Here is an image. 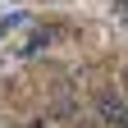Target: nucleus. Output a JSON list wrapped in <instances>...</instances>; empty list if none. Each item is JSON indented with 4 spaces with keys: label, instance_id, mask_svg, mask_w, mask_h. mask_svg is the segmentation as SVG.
Here are the masks:
<instances>
[{
    "label": "nucleus",
    "instance_id": "4",
    "mask_svg": "<svg viewBox=\"0 0 128 128\" xmlns=\"http://www.w3.org/2000/svg\"><path fill=\"white\" fill-rule=\"evenodd\" d=\"M0 32H5V28H0Z\"/></svg>",
    "mask_w": 128,
    "mask_h": 128
},
{
    "label": "nucleus",
    "instance_id": "3",
    "mask_svg": "<svg viewBox=\"0 0 128 128\" xmlns=\"http://www.w3.org/2000/svg\"><path fill=\"white\" fill-rule=\"evenodd\" d=\"M28 128H41V124H28Z\"/></svg>",
    "mask_w": 128,
    "mask_h": 128
},
{
    "label": "nucleus",
    "instance_id": "2",
    "mask_svg": "<svg viewBox=\"0 0 128 128\" xmlns=\"http://www.w3.org/2000/svg\"><path fill=\"white\" fill-rule=\"evenodd\" d=\"M124 92H128V64H124Z\"/></svg>",
    "mask_w": 128,
    "mask_h": 128
},
{
    "label": "nucleus",
    "instance_id": "1",
    "mask_svg": "<svg viewBox=\"0 0 128 128\" xmlns=\"http://www.w3.org/2000/svg\"><path fill=\"white\" fill-rule=\"evenodd\" d=\"M96 114H101L110 128H128V101L114 96V92H105L101 101H96Z\"/></svg>",
    "mask_w": 128,
    "mask_h": 128
}]
</instances>
